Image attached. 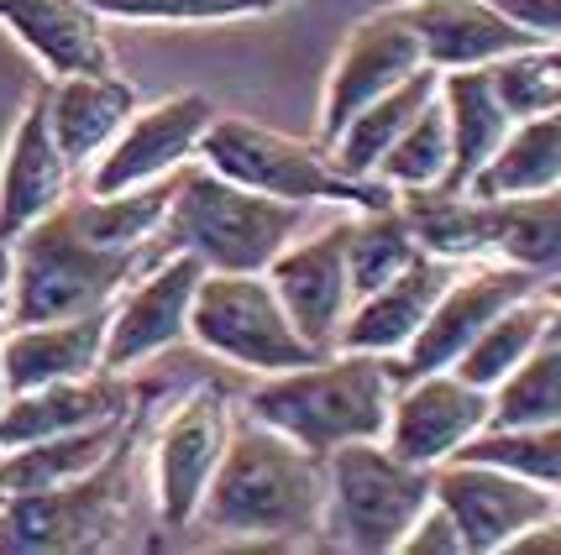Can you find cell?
Instances as JSON below:
<instances>
[{"mask_svg":"<svg viewBox=\"0 0 561 555\" xmlns=\"http://www.w3.org/2000/svg\"><path fill=\"white\" fill-rule=\"evenodd\" d=\"M100 16L122 22H169V26H210V22H242V16H268L289 0H90Z\"/></svg>","mask_w":561,"mask_h":555,"instance_id":"obj_37","label":"cell"},{"mask_svg":"<svg viewBox=\"0 0 561 555\" xmlns=\"http://www.w3.org/2000/svg\"><path fill=\"white\" fill-rule=\"evenodd\" d=\"M436 504L451 513V524L462 530L467 555H499L510 551L519 534L540 524L546 513H557V487L525 483L504 466L489 461L451 456L436 466Z\"/></svg>","mask_w":561,"mask_h":555,"instance_id":"obj_12","label":"cell"},{"mask_svg":"<svg viewBox=\"0 0 561 555\" xmlns=\"http://www.w3.org/2000/svg\"><path fill=\"white\" fill-rule=\"evenodd\" d=\"M346 226H352V216L305 236V242H289L268 263V284L278 293V304L289 310L294 331L320 351H336V336H342L352 299H357L352 267H346Z\"/></svg>","mask_w":561,"mask_h":555,"instance_id":"obj_16","label":"cell"},{"mask_svg":"<svg viewBox=\"0 0 561 555\" xmlns=\"http://www.w3.org/2000/svg\"><path fill=\"white\" fill-rule=\"evenodd\" d=\"M420 257L415 226L404 216V205H378V210H352V226H346V267H352V293L383 289L393 273Z\"/></svg>","mask_w":561,"mask_h":555,"instance_id":"obj_32","label":"cell"},{"mask_svg":"<svg viewBox=\"0 0 561 555\" xmlns=\"http://www.w3.org/2000/svg\"><path fill=\"white\" fill-rule=\"evenodd\" d=\"M561 184V105L546 116H525L510 126L504 147L489 158V169L478 173L467 189L483 199H504V194H536Z\"/></svg>","mask_w":561,"mask_h":555,"instance_id":"obj_29","label":"cell"},{"mask_svg":"<svg viewBox=\"0 0 561 555\" xmlns=\"http://www.w3.org/2000/svg\"><path fill=\"white\" fill-rule=\"evenodd\" d=\"M310 205H289L226 178V173H179L169 220H163V246L169 252H195L205 273H268V263L299 236Z\"/></svg>","mask_w":561,"mask_h":555,"instance_id":"obj_5","label":"cell"},{"mask_svg":"<svg viewBox=\"0 0 561 555\" xmlns=\"http://www.w3.org/2000/svg\"><path fill=\"white\" fill-rule=\"evenodd\" d=\"M540 289H551V284L536 278L530 267L504 263V257H493V263H472L462 278L451 273V284L440 289L436 310L425 314V325L415 331V340L393 357L399 383H410V378H420V372L457 367V357H462L467 346L489 331V320H499L510 304H519L525 293H540Z\"/></svg>","mask_w":561,"mask_h":555,"instance_id":"obj_10","label":"cell"},{"mask_svg":"<svg viewBox=\"0 0 561 555\" xmlns=\"http://www.w3.org/2000/svg\"><path fill=\"white\" fill-rule=\"evenodd\" d=\"M489 414H493L489 388L457 378L451 367L420 372L410 383H399V393H393L383 446L393 456L415 461V466H440L489 425Z\"/></svg>","mask_w":561,"mask_h":555,"instance_id":"obj_15","label":"cell"},{"mask_svg":"<svg viewBox=\"0 0 561 555\" xmlns=\"http://www.w3.org/2000/svg\"><path fill=\"white\" fill-rule=\"evenodd\" d=\"M440 90V69H425L410 73L404 84H393L389 95H378L373 105H363L352 122L336 131V142L325 147L331 152V163L346 173V178H378V163H383V152L399 142V131L420 116V105Z\"/></svg>","mask_w":561,"mask_h":555,"instance_id":"obj_26","label":"cell"},{"mask_svg":"<svg viewBox=\"0 0 561 555\" xmlns=\"http://www.w3.org/2000/svg\"><path fill=\"white\" fill-rule=\"evenodd\" d=\"M489 252L514 267H530L536 278H561V184L536 194L489 199Z\"/></svg>","mask_w":561,"mask_h":555,"instance_id":"obj_27","label":"cell"},{"mask_svg":"<svg viewBox=\"0 0 561 555\" xmlns=\"http://www.w3.org/2000/svg\"><path fill=\"white\" fill-rule=\"evenodd\" d=\"M410 22L420 32V48L431 69H483L519 48H536L530 32L493 11L489 0H410Z\"/></svg>","mask_w":561,"mask_h":555,"instance_id":"obj_21","label":"cell"},{"mask_svg":"<svg viewBox=\"0 0 561 555\" xmlns=\"http://www.w3.org/2000/svg\"><path fill=\"white\" fill-rule=\"evenodd\" d=\"M158 257H169L163 236H152L142 246L90 242L79 231V220L69 216V199H64L53 216H43L16 236V284H11V304H5L0 331L84 310H111L126 284H137Z\"/></svg>","mask_w":561,"mask_h":555,"instance_id":"obj_4","label":"cell"},{"mask_svg":"<svg viewBox=\"0 0 561 555\" xmlns=\"http://www.w3.org/2000/svg\"><path fill=\"white\" fill-rule=\"evenodd\" d=\"M546 340H561V299H551V320H546Z\"/></svg>","mask_w":561,"mask_h":555,"instance_id":"obj_42","label":"cell"},{"mask_svg":"<svg viewBox=\"0 0 561 555\" xmlns=\"http://www.w3.org/2000/svg\"><path fill=\"white\" fill-rule=\"evenodd\" d=\"M436 498V466L393 456L383 440H352L325 456V545L393 555Z\"/></svg>","mask_w":561,"mask_h":555,"instance_id":"obj_6","label":"cell"},{"mask_svg":"<svg viewBox=\"0 0 561 555\" xmlns=\"http://www.w3.org/2000/svg\"><path fill=\"white\" fill-rule=\"evenodd\" d=\"M5 404H11V388H5V367H0V414H5Z\"/></svg>","mask_w":561,"mask_h":555,"instance_id":"obj_43","label":"cell"},{"mask_svg":"<svg viewBox=\"0 0 561 555\" xmlns=\"http://www.w3.org/2000/svg\"><path fill=\"white\" fill-rule=\"evenodd\" d=\"M158 393H163L158 383L137 388L122 446L95 472L43 487V493L0 498V555H84L116 545L126 513H131V483H137V461H142L147 419H152Z\"/></svg>","mask_w":561,"mask_h":555,"instance_id":"obj_3","label":"cell"},{"mask_svg":"<svg viewBox=\"0 0 561 555\" xmlns=\"http://www.w3.org/2000/svg\"><path fill=\"white\" fill-rule=\"evenodd\" d=\"M131 404H137V398H131ZM131 404H126L116 419H100V425H84V430L48 435V440H32V446L0 451V498L43 493V487L73 483V477L95 472L100 461L122 446L126 425H131Z\"/></svg>","mask_w":561,"mask_h":555,"instance_id":"obj_25","label":"cell"},{"mask_svg":"<svg viewBox=\"0 0 561 555\" xmlns=\"http://www.w3.org/2000/svg\"><path fill=\"white\" fill-rule=\"evenodd\" d=\"M399 393V367L383 351H325L316 362L257 378L242 409L299 440L305 451L331 456L352 440H383Z\"/></svg>","mask_w":561,"mask_h":555,"instance_id":"obj_2","label":"cell"},{"mask_svg":"<svg viewBox=\"0 0 561 555\" xmlns=\"http://www.w3.org/2000/svg\"><path fill=\"white\" fill-rule=\"evenodd\" d=\"M425 69V48H420V32L410 22V5H389V11H373L346 32L342 53L331 63L325 79V95H320V126L316 142L331 147L363 105H373L378 95H389L393 84H404L410 73Z\"/></svg>","mask_w":561,"mask_h":555,"instance_id":"obj_11","label":"cell"},{"mask_svg":"<svg viewBox=\"0 0 561 555\" xmlns=\"http://www.w3.org/2000/svg\"><path fill=\"white\" fill-rule=\"evenodd\" d=\"M440 105L451 126V173L440 189H467L478 173L489 169V158L504 147L514 116L493 90L489 63L483 69H446L440 73Z\"/></svg>","mask_w":561,"mask_h":555,"instance_id":"obj_24","label":"cell"},{"mask_svg":"<svg viewBox=\"0 0 561 555\" xmlns=\"http://www.w3.org/2000/svg\"><path fill=\"white\" fill-rule=\"evenodd\" d=\"M451 267L457 263L420 252L415 263L404 267V273H393L383 289H373V293L357 299V310L346 314L336 346H346V351H383V357H399V351L415 340L420 325H425V314L436 310L440 289L451 284Z\"/></svg>","mask_w":561,"mask_h":555,"instance_id":"obj_20","label":"cell"},{"mask_svg":"<svg viewBox=\"0 0 561 555\" xmlns=\"http://www.w3.org/2000/svg\"><path fill=\"white\" fill-rule=\"evenodd\" d=\"M557 504H561V487H557Z\"/></svg>","mask_w":561,"mask_h":555,"instance_id":"obj_44","label":"cell"},{"mask_svg":"<svg viewBox=\"0 0 561 555\" xmlns=\"http://www.w3.org/2000/svg\"><path fill=\"white\" fill-rule=\"evenodd\" d=\"M205 169L237 178L247 189L289 199V205H346V210H378L393 205L399 189L383 178H346L320 142H294L273 126L242 122V116H216L205 142H199Z\"/></svg>","mask_w":561,"mask_h":555,"instance_id":"obj_7","label":"cell"},{"mask_svg":"<svg viewBox=\"0 0 561 555\" xmlns=\"http://www.w3.org/2000/svg\"><path fill=\"white\" fill-rule=\"evenodd\" d=\"M179 173L158 178V184L122 189V194H90V189L69 194V216L79 220V231L100 246H142V242H152V236L163 231V220H169Z\"/></svg>","mask_w":561,"mask_h":555,"instance_id":"obj_30","label":"cell"},{"mask_svg":"<svg viewBox=\"0 0 561 555\" xmlns=\"http://www.w3.org/2000/svg\"><path fill=\"white\" fill-rule=\"evenodd\" d=\"M131 398H137V388L122 383V372H95V378H69V383H43L26 388V393H11V404L0 414V451L116 419Z\"/></svg>","mask_w":561,"mask_h":555,"instance_id":"obj_22","label":"cell"},{"mask_svg":"<svg viewBox=\"0 0 561 555\" xmlns=\"http://www.w3.org/2000/svg\"><path fill=\"white\" fill-rule=\"evenodd\" d=\"M420 252L446 263H478L489 252V199L472 189H399Z\"/></svg>","mask_w":561,"mask_h":555,"instance_id":"obj_28","label":"cell"},{"mask_svg":"<svg viewBox=\"0 0 561 555\" xmlns=\"http://www.w3.org/2000/svg\"><path fill=\"white\" fill-rule=\"evenodd\" d=\"M493 11H504L519 32H530L536 43H561V0H489Z\"/></svg>","mask_w":561,"mask_h":555,"instance_id":"obj_39","label":"cell"},{"mask_svg":"<svg viewBox=\"0 0 561 555\" xmlns=\"http://www.w3.org/2000/svg\"><path fill=\"white\" fill-rule=\"evenodd\" d=\"M457 456L504 466L525 483L561 487V419L557 425H483Z\"/></svg>","mask_w":561,"mask_h":555,"instance_id":"obj_34","label":"cell"},{"mask_svg":"<svg viewBox=\"0 0 561 555\" xmlns=\"http://www.w3.org/2000/svg\"><path fill=\"white\" fill-rule=\"evenodd\" d=\"M546 320H551V293H546V289L525 293V299H519V304H510L499 320H489V331H483V336H478L462 357H457V367H451V372L493 393V388L504 383L514 367L525 362L540 340H546Z\"/></svg>","mask_w":561,"mask_h":555,"instance_id":"obj_31","label":"cell"},{"mask_svg":"<svg viewBox=\"0 0 561 555\" xmlns=\"http://www.w3.org/2000/svg\"><path fill=\"white\" fill-rule=\"evenodd\" d=\"M105 336H111V310H84V314H64V320L11 325L0 336L5 388L26 393V388H43V383L95 378V372H105Z\"/></svg>","mask_w":561,"mask_h":555,"instance_id":"obj_18","label":"cell"},{"mask_svg":"<svg viewBox=\"0 0 561 555\" xmlns=\"http://www.w3.org/2000/svg\"><path fill=\"white\" fill-rule=\"evenodd\" d=\"M561 419V340H540L504 383L493 388L489 425H557Z\"/></svg>","mask_w":561,"mask_h":555,"instance_id":"obj_35","label":"cell"},{"mask_svg":"<svg viewBox=\"0 0 561 555\" xmlns=\"http://www.w3.org/2000/svg\"><path fill=\"white\" fill-rule=\"evenodd\" d=\"M11 284H16V242L0 236V310L11 304Z\"/></svg>","mask_w":561,"mask_h":555,"instance_id":"obj_41","label":"cell"},{"mask_svg":"<svg viewBox=\"0 0 561 555\" xmlns=\"http://www.w3.org/2000/svg\"><path fill=\"white\" fill-rule=\"evenodd\" d=\"M0 22L53 79L116 73L100 11L90 0H0Z\"/></svg>","mask_w":561,"mask_h":555,"instance_id":"obj_19","label":"cell"},{"mask_svg":"<svg viewBox=\"0 0 561 555\" xmlns=\"http://www.w3.org/2000/svg\"><path fill=\"white\" fill-rule=\"evenodd\" d=\"M493 90L504 100L514 122L525 116H546L561 105V43H536V48H519L510 58L489 63Z\"/></svg>","mask_w":561,"mask_h":555,"instance_id":"obj_36","label":"cell"},{"mask_svg":"<svg viewBox=\"0 0 561 555\" xmlns=\"http://www.w3.org/2000/svg\"><path fill=\"white\" fill-rule=\"evenodd\" d=\"M446 173H451V126H446V105H440L436 90L420 105L415 122L399 131V142L383 152L378 178L393 189H440Z\"/></svg>","mask_w":561,"mask_h":555,"instance_id":"obj_33","label":"cell"},{"mask_svg":"<svg viewBox=\"0 0 561 555\" xmlns=\"http://www.w3.org/2000/svg\"><path fill=\"white\" fill-rule=\"evenodd\" d=\"M557 293H561V278H557Z\"/></svg>","mask_w":561,"mask_h":555,"instance_id":"obj_45","label":"cell"},{"mask_svg":"<svg viewBox=\"0 0 561 555\" xmlns=\"http://www.w3.org/2000/svg\"><path fill=\"white\" fill-rule=\"evenodd\" d=\"M205 263L195 252H169L147 267L137 284H126L122 299L111 304V336H105V372L147 362L190 336V310H195Z\"/></svg>","mask_w":561,"mask_h":555,"instance_id":"obj_14","label":"cell"},{"mask_svg":"<svg viewBox=\"0 0 561 555\" xmlns=\"http://www.w3.org/2000/svg\"><path fill=\"white\" fill-rule=\"evenodd\" d=\"M195 524L237 545H325V456L247 414Z\"/></svg>","mask_w":561,"mask_h":555,"instance_id":"obj_1","label":"cell"},{"mask_svg":"<svg viewBox=\"0 0 561 555\" xmlns=\"http://www.w3.org/2000/svg\"><path fill=\"white\" fill-rule=\"evenodd\" d=\"M404 555H467L462 551V530L451 524V513L431 498V508L420 513L415 524H410V534H404V545H399Z\"/></svg>","mask_w":561,"mask_h":555,"instance_id":"obj_38","label":"cell"},{"mask_svg":"<svg viewBox=\"0 0 561 555\" xmlns=\"http://www.w3.org/2000/svg\"><path fill=\"white\" fill-rule=\"evenodd\" d=\"M216 116V100L195 95V90L158 100V105H137V116L122 126V137L90 163V194H122L179 173L199 152Z\"/></svg>","mask_w":561,"mask_h":555,"instance_id":"obj_13","label":"cell"},{"mask_svg":"<svg viewBox=\"0 0 561 555\" xmlns=\"http://www.w3.org/2000/svg\"><path fill=\"white\" fill-rule=\"evenodd\" d=\"M510 555H561V508L519 534V540L510 545Z\"/></svg>","mask_w":561,"mask_h":555,"instance_id":"obj_40","label":"cell"},{"mask_svg":"<svg viewBox=\"0 0 561 555\" xmlns=\"http://www.w3.org/2000/svg\"><path fill=\"white\" fill-rule=\"evenodd\" d=\"M190 336L199 351L242 367V372H257V378L325 357L320 346H310L294 331L268 273H205L195 310H190Z\"/></svg>","mask_w":561,"mask_h":555,"instance_id":"obj_8","label":"cell"},{"mask_svg":"<svg viewBox=\"0 0 561 555\" xmlns=\"http://www.w3.org/2000/svg\"><path fill=\"white\" fill-rule=\"evenodd\" d=\"M137 105L142 100H137V90L126 84L122 73H69V79H53L48 116L69 169L95 163L100 152L122 137V126L137 116Z\"/></svg>","mask_w":561,"mask_h":555,"instance_id":"obj_23","label":"cell"},{"mask_svg":"<svg viewBox=\"0 0 561 555\" xmlns=\"http://www.w3.org/2000/svg\"><path fill=\"white\" fill-rule=\"evenodd\" d=\"M69 158L53 137L48 90L22 105V116L11 126V142L0 158V236H22L26 226H37L69 199Z\"/></svg>","mask_w":561,"mask_h":555,"instance_id":"obj_17","label":"cell"},{"mask_svg":"<svg viewBox=\"0 0 561 555\" xmlns=\"http://www.w3.org/2000/svg\"><path fill=\"white\" fill-rule=\"evenodd\" d=\"M231 393L220 383H195L173 414L147 440V466H152V504L163 530H190L199 519V504L216 483V466L231 446Z\"/></svg>","mask_w":561,"mask_h":555,"instance_id":"obj_9","label":"cell"}]
</instances>
